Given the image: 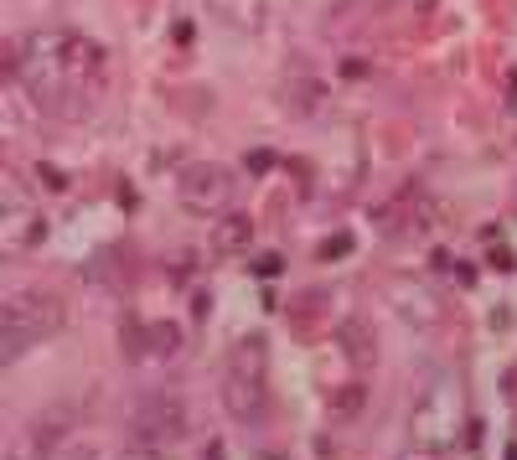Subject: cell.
I'll use <instances>...</instances> for the list:
<instances>
[{"mask_svg":"<svg viewBox=\"0 0 517 460\" xmlns=\"http://www.w3.org/2000/svg\"><path fill=\"white\" fill-rule=\"evenodd\" d=\"M223 409L238 424H259L269 409V342L259 331L238 336V347L228 352L223 367Z\"/></svg>","mask_w":517,"mask_h":460,"instance_id":"1","label":"cell"},{"mask_svg":"<svg viewBox=\"0 0 517 460\" xmlns=\"http://www.w3.org/2000/svg\"><path fill=\"white\" fill-rule=\"evenodd\" d=\"M21 78H26V88H32V99L47 104V109H57V114H63V109L73 114L88 99L83 88L73 83L68 63H63V32H32V37H26Z\"/></svg>","mask_w":517,"mask_h":460,"instance_id":"2","label":"cell"},{"mask_svg":"<svg viewBox=\"0 0 517 460\" xmlns=\"http://www.w3.org/2000/svg\"><path fill=\"white\" fill-rule=\"evenodd\" d=\"M68 311L52 290H21L6 295V311H0V347H6V362H16L21 352H32L37 342H47L52 331H63Z\"/></svg>","mask_w":517,"mask_h":460,"instance_id":"3","label":"cell"},{"mask_svg":"<svg viewBox=\"0 0 517 460\" xmlns=\"http://www.w3.org/2000/svg\"><path fill=\"white\" fill-rule=\"evenodd\" d=\"M176 197L187 212H197V218H228L233 197H238V176L218 161H192L176 176Z\"/></svg>","mask_w":517,"mask_h":460,"instance_id":"4","label":"cell"},{"mask_svg":"<svg viewBox=\"0 0 517 460\" xmlns=\"http://www.w3.org/2000/svg\"><path fill=\"white\" fill-rule=\"evenodd\" d=\"M187 404L176 393H145L140 404L130 409V440L135 445H150V450H166L171 440L187 435Z\"/></svg>","mask_w":517,"mask_h":460,"instance_id":"5","label":"cell"},{"mask_svg":"<svg viewBox=\"0 0 517 460\" xmlns=\"http://www.w3.org/2000/svg\"><path fill=\"white\" fill-rule=\"evenodd\" d=\"M119 347H125V357H130V362H161V357H176L181 331H176L171 321L125 326V331H119Z\"/></svg>","mask_w":517,"mask_h":460,"instance_id":"6","label":"cell"},{"mask_svg":"<svg viewBox=\"0 0 517 460\" xmlns=\"http://www.w3.org/2000/svg\"><path fill=\"white\" fill-rule=\"evenodd\" d=\"M337 342H342V352H347V362L357 367V373H368V367L378 362V331H373L368 316H347L337 326Z\"/></svg>","mask_w":517,"mask_h":460,"instance_id":"7","label":"cell"},{"mask_svg":"<svg viewBox=\"0 0 517 460\" xmlns=\"http://www.w3.org/2000/svg\"><path fill=\"white\" fill-rule=\"evenodd\" d=\"M207 11L218 16L223 26H233V32L254 37V32H264V21H269V0H207Z\"/></svg>","mask_w":517,"mask_h":460,"instance_id":"8","label":"cell"},{"mask_svg":"<svg viewBox=\"0 0 517 460\" xmlns=\"http://www.w3.org/2000/svg\"><path fill=\"white\" fill-rule=\"evenodd\" d=\"M285 109L295 114V119H311V114H321L326 109V88H321V78H306V73H290L285 78Z\"/></svg>","mask_w":517,"mask_h":460,"instance_id":"9","label":"cell"},{"mask_svg":"<svg viewBox=\"0 0 517 460\" xmlns=\"http://www.w3.org/2000/svg\"><path fill=\"white\" fill-rule=\"evenodd\" d=\"M254 243V223L243 218V212H228V218L218 223V249L223 254H243Z\"/></svg>","mask_w":517,"mask_h":460,"instance_id":"10","label":"cell"},{"mask_svg":"<svg viewBox=\"0 0 517 460\" xmlns=\"http://www.w3.org/2000/svg\"><path fill=\"white\" fill-rule=\"evenodd\" d=\"M331 414H337V419H347V414H352V419H357V414H362V388H342V393H337V404H331Z\"/></svg>","mask_w":517,"mask_h":460,"instance_id":"11","label":"cell"},{"mask_svg":"<svg viewBox=\"0 0 517 460\" xmlns=\"http://www.w3.org/2000/svg\"><path fill=\"white\" fill-rule=\"evenodd\" d=\"M52 460H94V455H88L78 440H63V445H52Z\"/></svg>","mask_w":517,"mask_h":460,"instance_id":"12","label":"cell"},{"mask_svg":"<svg viewBox=\"0 0 517 460\" xmlns=\"http://www.w3.org/2000/svg\"><path fill=\"white\" fill-rule=\"evenodd\" d=\"M352 249V233H342V238H331V243H321V259H342Z\"/></svg>","mask_w":517,"mask_h":460,"instance_id":"13","label":"cell"},{"mask_svg":"<svg viewBox=\"0 0 517 460\" xmlns=\"http://www.w3.org/2000/svg\"><path fill=\"white\" fill-rule=\"evenodd\" d=\"M114 460H166L161 450H150V445H130V450H119Z\"/></svg>","mask_w":517,"mask_h":460,"instance_id":"14","label":"cell"},{"mask_svg":"<svg viewBox=\"0 0 517 460\" xmlns=\"http://www.w3.org/2000/svg\"><path fill=\"white\" fill-rule=\"evenodd\" d=\"M280 269H285V259H280V254H264V259L254 264V274H259V280H269V274H280Z\"/></svg>","mask_w":517,"mask_h":460,"instance_id":"15","label":"cell"},{"mask_svg":"<svg viewBox=\"0 0 517 460\" xmlns=\"http://www.w3.org/2000/svg\"><path fill=\"white\" fill-rule=\"evenodd\" d=\"M42 181H47V187H57V192H68V176L57 171V166H42Z\"/></svg>","mask_w":517,"mask_h":460,"instance_id":"16","label":"cell"},{"mask_svg":"<svg viewBox=\"0 0 517 460\" xmlns=\"http://www.w3.org/2000/svg\"><path fill=\"white\" fill-rule=\"evenodd\" d=\"M264 166H275V156H264V150H254V156H249V171H264Z\"/></svg>","mask_w":517,"mask_h":460,"instance_id":"17","label":"cell"},{"mask_svg":"<svg viewBox=\"0 0 517 460\" xmlns=\"http://www.w3.org/2000/svg\"><path fill=\"white\" fill-rule=\"evenodd\" d=\"M202 460H223V445H207V455Z\"/></svg>","mask_w":517,"mask_h":460,"instance_id":"18","label":"cell"}]
</instances>
